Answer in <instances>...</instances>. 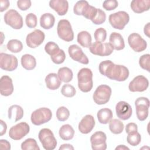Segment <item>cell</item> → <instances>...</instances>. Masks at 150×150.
Instances as JSON below:
<instances>
[{
	"label": "cell",
	"instance_id": "6da1fadb",
	"mask_svg": "<svg viewBox=\"0 0 150 150\" xmlns=\"http://www.w3.org/2000/svg\"><path fill=\"white\" fill-rule=\"evenodd\" d=\"M100 73L108 79L118 81H124L129 76V70L124 65L115 64L112 61L107 60L99 64Z\"/></svg>",
	"mask_w": 150,
	"mask_h": 150
},
{
	"label": "cell",
	"instance_id": "7a4b0ae2",
	"mask_svg": "<svg viewBox=\"0 0 150 150\" xmlns=\"http://www.w3.org/2000/svg\"><path fill=\"white\" fill-rule=\"evenodd\" d=\"M78 87L84 93L90 91L93 86V72L88 68H82L77 73Z\"/></svg>",
	"mask_w": 150,
	"mask_h": 150
},
{
	"label": "cell",
	"instance_id": "3957f363",
	"mask_svg": "<svg viewBox=\"0 0 150 150\" xmlns=\"http://www.w3.org/2000/svg\"><path fill=\"white\" fill-rule=\"evenodd\" d=\"M109 23L116 29L122 30L129 21V16L125 11H118L109 15Z\"/></svg>",
	"mask_w": 150,
	"mask_h": 150
},
{
	"label": "cell",
	"instance_id": "277c9868",
	"mask_svg": "<svg viewBox=\"0 0 150 150\" xmlns=\"http://www.w3.org/2000/svg\"><path fill=\"white\" fill-rule=\"evenodd\" d=\"M52 117V111L46 107L36 109L31 114L30 120L35 125H40L49 122Z\"/></svg>",
	"mask_w": 150,
	"mask_h": 150
},
{
	"label": "cell",
	"instance_id": "5b68a950",
	"mask_svg": "<svg viewBox=\"0 0 150 150\" xmlns=\"http://www.w3.org/2000/svg\"><path fill=\"white\" fill-rule=\"evenodd\" d=\"M39 139L44 149L53 150L57 145V141L53 133L49 128H42L38 134Z\"/></svg>",
	"mask_w": 150,
	"mask_h": 150
},
{
	"label": "cell",
	"instance_id": "8992f818",
	"mask_svg": "<svg viewBox=\"0 0 150 150\" xmlns=\"http://www.w3.org/2000/svg\"><path fill=\"white\" fill-rule=\"evenodd\" d=\"M112 90L110 86L105 84L98 86L93 95V98L96 104L103 105L107 103L111 96Z\"/></svg>",
	"mask_w": 150,
	"mask_h": 150
},
{
	"label": "cell",
	"instance_id": "52a82bcc",
	"mask_svg": "<svg viewBox=\"0 0 150 150\" xmlns=\"http://www.w3.org/2000/svg\"><path fill=\"white\" fill-rule=\"evenodd\" d=\"M58 36L66 42H71L74 39V32L70 22L67 19H61L57 26Z\"/></svg>",
	"mask_w": 150,
	"mask_h": 150
},
{
	"label": "cell",
	"instance_id": "ba28073f",
	"mask_svg": "<svg viewBox=\"0 0 150 150\" xmlns=\"http://www.w3.org/2000/svg\"><path fill=\"white\" fill-rule=\"evenodd\" d=\"M4 22L14 29H21L23 27L22 16L15 9L8 10L4 15Z\"/></svg>",
	"mask_w": 150,
	"mask_h": 150
},
{
	"label": "cell",
	"instance_id": "9c48e42d",
	"mask_svg": "<svg viewBox=\"0 0 150 150\" xmlns=\"http://www.w3.org/2000/svg\"><path fill=\"white\" fill-rule=\"evenodd\" d=\"M150 102L148 98L144 97H138L135 101V105L136 108V114L138 119L143 121L145 120L149 112Z\"/></svg>",
	"mask_w": 150,
	"mask_h": 150
},
{
	"label": "cell",
	"instance_id": "30bf717a",
	"mask_svg": "<svg viewBox=\"0 0 150 150\" xmlns=\"http://www.w3.org/2000/svg\"><path fill=\"white\" fill-rule=\"evenodd\" d=\"M30 131V127L28 123L21 122L12 126L9 131V137L13 140H20L25 137Z\"/></svg>",
	"mask_w": 150,
	"mask_h": 150
},
{
	"label": "cell",
	"instance_id": "8fae6325",
	"mask_svg": "<svg viewBox=\"0 0 150 150\" xmlns=\"http://www.w3.org/2000/svg\"><path fill=\"white\" fill-rule=\"evenodd\" d=\"M89 50L94 55L107 56L113 52L114 49L110 43H103L96 41L91 45Z\"/></svg>",
	"mask_w": 150,
	"mask_h": 150
},
{
	"label": "cell",
	"instance_id": "7c38bea8",
	"mask_svg": "<svg viewBox=\"0 0 150 150\" xmlns=\"http://www.w3.org/2000/svg\"><path fill=\"white\" fill-rule=\"evenodd\" d=\"M18 65V59L14 55L5 53H0V67L1 69L12 71L17 68Z\"/></svg>",
	"mask_w": 150,
	"mask_h": 150
},
{
	"label": "cell",
	"instance_id": "4fadbf2b",
	"mask_svg": "<svg viewBox=\"0 0 150 150\" xmlns=\"http://www.w3.org/2000/svg\"><path fill=\"white\" fill-rule=\"evenodd\" d=\"M128 42L131 48L136 52H141L147 47L146 40L137 33L130 34L128 37Z\"/></svg>",
	"mask_w": 150,
	"mask_h": 150
},
{
	"label": "cell",
	"instance_id": "5bb4252c",
	"mask_svg": "<svg viewBox=\"0 0 150 150\" xmlns=\"http://www.w3.org/2000/svg\"><path fill=\"white\" fill-rule=\"evenodd\" d=\"M45 35L40 29H35L29 33L26 38V43L28 47L32 49L40 46L44 41Z\"/></svg>",
	"mask_w": 150,
	"mask_h": 150
},
{
	"label": "cell",
	"instance_id": "9a60e30c",
	"mask_svg": "<svg viewBox=\"0 0 150 150\" xmlns=\"http://www.w3.org/2000/svg\"><path fill=\"white\" fill-rule=\"evenodd\" d=\"M148 79L142 75H138L129 83L128 89L131 92H143L148 88Z\"/></svg>",
	"mask_w": 150,
	"mask_h": 150
},
{
	"label": "cell",
	"instance_id": "2e32d148",
	"mask_svg": "<svg viewBox=\"0 0 150 150\" xmlns=\"http://www.w3.org/2000/svg\"><path fill=\"white\" fill-rule=\"evenodd\" d=\"M107 136L103 131H97L90 137L91 148L93 150H105L107 149Z\"/></svg>",
	"mask_w": 150,
	"mask_h": 150
},
{
	"label": "cell",
	"instance_id": "e0dca14e",
	"mask_svg": "<svg viewBox=\"0 0 150 150\" xmlns=\"http://www.w3.org/2000/svg\"><path fill=\"white\" fill-rule=\"evenodd\" d=\"M68 52L70 57L74 61L81 64H88L89 60L82 49L77 45H71L69 47Z\"/></svg>",
	"mask_w": 150,
	"mask_h": 150
},
{
	"label": "cell",
	"instance_id": "ac0fdd59",
	"mask_svg": "<svg viewBox=\"0 0 150 150\" xmlns=\"http://www.w3.org/2000/svg\"><path fill=\"white\" fill-rule=\"evenodd\" d=\"M115 111L117 117L122 120L129 119L132 113L131 106L124 101H120L116 104Z\"/></svg>",
	"mask_w": 150,
	"mask_h": 150
},
{
	"label": "cell",
	"instance_id": "d6986e66",
	"mask_svg": "<svg viewBox=\"0 0 150 150\" xmlns=\"http://www.w3.org/2000/svg\"><path fill=\"white\" fill-rule=\"evenodd\" d=\"M96 124L94 117L90 114L85 115L79 123L78 128L79 131L83 134L90 133L94 128Z\"/></svg>",
	"mask_w": 150,
	"mask_h": 150
},
{
	"label": "cell",
	"instance_id": "ffe728a7",
	"mask_svg": "<svg viewBox=\"0 0 150 150\" xmlns=\"http://www.w3.org/2000/svg\"><path fill=\"white\" fill-rule=\"evenodd\" d=\"M13 85L12 79L6 75L2 76L0 79V93L3 96H9L13 92Z\"/></svg>",
	"mask_w": 150,
	"mask_h": 150
},
{
	"label": "cell",
	"instance_id": "44dd1931",
	"mask_svg": "<svg viewBox=\"0 0 150 150\" xmlns=\"http://www.w3.org/2000/svg\"><path fill=\"white\" fill-rule=\"evenodd\" d=\"M49 6L59 16H63L68 11L69 3L66 0H51L49 1Z\"/></svg>",
	"mask_w": 150,
	"mask_h": 150
},
{
	"label": "cell",
	"instance_id": "7402d4cb",
	"mask_svg": "<svg viewBox=\"0 0 150 150\" xmlns=\"http://www.w3.org/2000/svg\"><path fill=\"white\" fill-rule=\"evenodd\" d=\"M130 6L134 12L141 13L149 9L150 0H133Z\"/></svg>",
	"mask_w": 150,
	"mask_h": 150
},
{
	"label": "cell",
	"instance_id": "603a6c76",
	"mask_svg": "<svg viewBox=\"0 0 150 150\" xmlns=\"http://www.w3.org/2000/svg\"><path fill=\"white\" fill-rule=\"evenodd\" d=\"M109 42L114 50H121L125 47L124 38L119 33L115 32L111 33L110 36Z\"/></svg>",
	"mask_w": 150,
	"mask_h": 150
},
{
	"label": "cell",
	"instance_id": "cb8c5ba5",
	"mask_svg": "<svg viewBox=\"0 0 150 150\" xmlns=\"http://www.w3.org/2000/svg\"><path fill=\"white\" fill-rule=\"evenodd\" d=\"M23 110L19 105H12L8 108V118L12 122H17L23 117Z\"/></svg>",
	"mask_w": 150,
	"mask_h": 150
},
{
	"label": "cell",
	"instance_id": "d4e9b609",
	"mask_svg": "<svg viewBox=\"0 0 150 150\" xmlns=\"http://www.w3.org/2000/svg\"><path fill=\"white\" fill-rule=\"evenodd\" d=\"M45 81L46 87L51 90H56L58 89L62 83V81L59 78L57 74L54 73L48 74L46 76Z\"/></svg>",
	"mask_w": 150,
	"mask_h": 150
},
{
	"label": "cell",
	"instance_id": "484cf974",
	"mask_svg": "<svg viewBox=\"0 0 150 150\" xmlns=\"http://www.w3.org/2000/svg\"><path fill=\"white\" fill-rule=\"evenodd\" d=\"M55 18L50 13H43L40 18V25L44 29H50L54 25Z\"/></svg>",
	"mask_w": 150,
	"mask_h": 150
},
{
	"label": "cell",
	"instance_id": "4316f807",
	"mask_svg": "<svg viewBox=\"0 0 150 150\" xmlns=\"http://www.w3.org/2000/svg\"><path fill=\"white\" fill-rule=\"evenodd\" d=\"M22 66L27 70H31L35 68L36 60L34 56L29 54H23L21 59Z\"/></svg>",
	"mask_w": 150,
	"mask_h": 150
},
{
	"label": "cell",
	"instance_id": "83f0119b",
	"mask_svg": "<svg viewBox=\"0 0 150 150\" xmlns=\"http://www.w3.org/2000/svg\"><path fill=\"white\" fill-rule=\"evenodd\" d=\"M97 117L100 123L106 124H108L112 118L113 114L110 108H103L97 112Z\"/></svg>",
	"mask_w": 150,
	"mask_h": 150
},
{
	"label": "cell",
	"instance_id": "f1b7e54d",
	"mask_svg": "<svg viewBox=\"0 0 150 150\" xmlns=\"http://www.w3.org/2000/svg\"><path fill=\"white\" fill-rule=\"evenodd\" d=\"M59 134L61 139L63 140H70L74 135V130L70 125L64 124L60 128Z\"/></svg>",
	"mask_w": 150,
	"mask_h": 150
},
{
	"label": "cell",
	"instance_id": "f546056e",
	"mask_svg": "<svg viewBox=\"0 0 150 150\" xmlns=\"http://www.w3.org/2000/svg\"><path fill=\"white\" fill-rule=\"evenodd\" d=\"M91 36L87 31L80 32L77 36V41L82 47L89 48L91 45Z\"/></svg>",
	"mask_w": 150,
	"mask_h": 150
},
{
	"label": "cell",
	"instance_id": "4dcf8cb0",
	"mask_svg": "<svg viewBox=\"0 0 150 150\" xmlns=\"http://www.w3.org/2000/svg\"><path fill=\"white\" fill-rule=\"evenodd\" d=\"M57 76L64 83H69L73 79V73L70 68L67 67H63L58 70Z\"/></svg>",
	"mask_w": 150,
	"mask_h": 150
},
{
	"label": "cell",
	"instance_id": "1f68e13d",
	"mask_svg": "<svg viewBox=\"0 0 150 150\" xmlns=\"http://www.w3.org/2000/svg\"><path fill=\"white\" fill-rule=\"evenodd\" d=\"M109 123V129L114 134H121L124 128V124L118 119H111Z\"/></svg>",
	"mask_w": 150,
	"mask_h": 150
},
{
	"label": "cell",
	"instance_id": "d6a6232c",
	"mask_svg": "<svg viewBox=\"0 0 150 150\" xmlns=\"http://www.w3.org/2000/svg\"><path fill=\"white\" fill-rule=\"evenodd\" d=\"M6 47L10 52L17 53L22 51L23 49V44L18 39H11L8 41Z\"/></svg>",
	"mask_w": 150,
	"mask_h": 150
},
{
	"label": "cell",
	"instance_id": "836d02e7",
	"mask_svg": "<svg viewBox=\"0 0 150 150\" xmlns=\"http://www.w3.org/2000/svg\"><path fill=\"white\" fill-rule=\"evenodd\" d=\"M21 149L22 150H39L36 141L33 138H28L21 144Z\"/></svg>",
	"mask_w": 150,
	"mask_h": 150
},
{
	"label": "cell",
	"instance_id": "e575fe53",
	"mask_svg": "<svg viewBox=\"0 0 150 150\" xmlns=\"http://www.w3.org/2000/svg\"><path fill=\"white\" fill-rule=\"evenodd\" d=\"M89 5L88 2L87 1L84 0H81L77 1L74 7H73V12L75 15H82L87 7V6Z\"/></svg>",
	"mask_w": 150,
	"mask_h": 150
},
{
	"label": "cell",
	"instance_id": "d590c367",
	"mask_svg": "<svg viewBox=\"0 0 150 150\" xmlns=\"http://www.w3.org/2000/svg\"><path fill=\"white\" fill-rule=\"evenodd\" d=\"M127 141V142L131 146H137L140 144L141 141V136L138 131L129 133L128 134Z\"/></svg>",
	"mask_w": 150,
	"mask_h": 150
},
{
	"label": "cell",
	"instance_id": "8d00e7d4",
	"mask_svg": "<svg viewBox=\"0 0 150 150\" xmlns=\"http://www.w3.org/2000/svg\"><path fill=\"white\" fill-rule=\"evenodd\" d=\"M56 115L59 121H65L70 116V111L66 107L61 106L57 108Z\"/></svg>",
	"mask_w": 150,
	"mask_h": 150
},
{
	"label": "cell",
	"instance_id": "74e56055",
	"mask_svg": "<svg viewBox=\"0 0 150 150\" xmlns=\"http://www.w3.org/2000/svg\"><path fill=\"white\" fill-rule=\"evenodd\" d=\"M76 89L71 84H65L61 88V93L63 96L66 97H73L76 94Z\"/></svg>",
	"mask_w": 150,
	"mask_h": 150
},
{
	"label": "cell",
	"instance_id": "f35d334b",
	"mask_svg": "<svg viewBox=\"0 0 150 150\" xmlns=\"http://www.w3.org/2000/svg\"><path fill=\"white\" fill-rule=\"evenodd\" d=\"M139 64L144 70L149 72L150 71V54H145L142 55L139 59Z\"/></svg>",
	"mask_w": 150,
	"mask_h": 150
},
{
	"label": "cell",
	"instance_id": "ab89813d",
	"mask_svg": "<svg viewBox=\"0 0 150 150\" xmlns=\"http://www.w3.org/2000/svg\"><path fill=\"white\" fill-rule=\"evenodd\" d=\"M52 61L57 64L63 63L66 59V54L63 50L60 49L54 55L50 56Z\"/></svg>",
	"mask_w": 150,
	"mask_h": 150
},
{
	"label": "cell",
	"instance_id": "60d3db41",
	"mask_svg": "<svg viewBox=\"0 0 150 150\" xmlns=\"http://www.w3.org/2000/svg\"><path fill=\"white\" fill-rule=\"evenodd\" d=\"M59 50V46L53 42H48L45 46V52L50 56L56 54Z\"/></svg>",
	"mask_w": 150,
	"mask_h": 150
},
{
	"label": "cell",
	"instance_id": "b9f144b4",
	"mask_svg": "<svg viewBox=\"0 0 150 150\" xmlns=\"http://www.w3.org/2000/svg\"><path fill=\"white\" fill-rule=\"evenodd\" d=\"M25 23L29 28H35L38 23L36 15L33 13H28L25 18Z\"/></svg>",
	"mask_w": 150,
	"mask_h": 150
},
{
	"label": "cell",
	"instance_id": "7bdbcfd3",
	"mask_svg": "<svg viewBox=\"0 0 150 150\" xmlns=\"http://www.w3.org/2000/svg\"><path fill=\"white\" fill-rule=\"evenodd\" d=\"M94 36L96 41L103 42L107 38V31L103 28H99L95 30Z\"/></svg>",
	"mask_w": 150,
	"mask_h": 150
},
{
	"label": "cell",
	"instance_id": "ee69618b",
	"mask_svg": "<svg viewBox=\"0 0 150 150\" xmlns=\"http://www.w3.org/2000/svg\"><path fill=\"white\" fill-rule=\"evenodd\" d=\"M106 19L105 13L101 9L97 8V12L94 18L91 21L95 25H101L103 23Z\"/></svg>",
	"mask_w": 150,
	"mask_h": 150
},
{
	"label": "cell",
	"instance_id": "f6af8a7d",
	"mask_svg": "<svg viewBox=\"0 0 150 150\" xmlns=\"http://www.w3.org/2000/svg\"><path fill=\"white\" fill-rule=\"evenodd\" d=\"M118 2L116 0H107L103 3V7L106 11H112L117 8Z\"/></svg>",
	"mask_w": 150,
	"mask_h": 150
},
{
	"label": "cell",
	"instance_id": "bcb514c9",
	"mask_svg": "<svg viewBox=\"0 0 150 150\" xmlns=\"http://www.w3.org/2000/svg\"><path fill=\"white\" fill-rule=\"evenodd\" d=\"M30 0H19L17 1V6L21 11H26L31 6Z\"/></svg>",
	"mask_w": 150,
	"mask_h": 150
},
{
	"label": "cell",
	"instance_id": "7dc6e473",
	"mask_svg": "<svg viewBox=\"0 0 150 150\" xmlns=\"http://www.w3.org/2000/svg\"><path fill=\"white\" fill-rule=\"evenodd\" d=\"M138 131V126L134 122H129L125 126V132L127 134H129Z\"/></svg>",
	"mask_w": 150,
	"mask_h": 150
},
{
	"label": "cell",
	"instance_id": "c3c4849f",
	"mask_svg": "<svg viewBox=\"0 0 150 150\" xmlns=\"http://www.w3.org/2000/svg\"><path fill=\"white\" fill-rule=\"evenodd\" d=\"M0 148L1 149L9 150L11 149V144L6 139L0 140Z\"/></svg>",
	"mask_w": 150,
	"mask_h": 150
},
{
	"label": "cell",
	"instance_id": "681fc988",
	"mask_svg": "<svg viewBox=\"0 0 150 150\" xmlns=\"http://www.w3.org/2000/svg\"><path fill=\"white\" fill-rule=\"evenodd\" d=\"M1 12H2L6 10L10 5V2L8 0H1Z\"/></svg>",
	"mask_w": 150,
	"mask_h": 150
},
{
	"label": "cell",
	"instance_id": "f907efd6",
	"mask_svg": "<svg viewBox=\"0 0 150 150\" xmlns=\"http://www.w3.org/2000/svg\"><path fill=\"white\" fill-rule=\"evenodd\" d=\"M0 122H1V134L0 135L2 136L3 135H4L6 132V129H7V125L2 120H0Z\"/></svg>",
	"mask_w": 150,
	"mask_h": 150
},
{
	"label": "cell",
	"instance_id": "816d5d0a",
	"mask_svg": "<svg viewBox=\"0 0 150 150\" xmlns=\"http://www.w3.org/2000/svg\"><path fill=\"white\" fill-rule=\"evenodd\" d=\"M144 34L148 37V38H149L150 37V23L148 22L147 23L145 26H144Z\"/></svg>",
	"mask_w": 150,
	"mask_h": 150
},
{
	"label": "cell",
	"instance_id": "f5cc1de1",
	"mask_svg": "<svg viewBox=\"0 0 150 150\" xmlns=\"http://www.w3.org/2000/svg\"><path fill=\"white\" fill-rule=\"evenodd\" d=\"M74 148V147L69 144H62L60 147H59V150H62V149H70V150H73Z\"/></svg>",
	"mask_w": 150,
	"mask_h": 150
},
{
	"label": "cell",
	"instance_id": "db71d44e",
	"mask_svg": "<svg viewBox=\"0 0 150 150\" xmlns=\"http://www.w3.org/2000/svg\"><path fill=\"white\" fill-rule=\"evenodd\" d=\"M115 150H117V149H119V150H125V149H129V148L127 146H126L125 145H118V146H117L115 149Z\"/></svg>",
	"mask_w": 150,
	"mask_h": 150
},
{
	"label": "cell",
	"instance_id": "11a10c76",
	"mask_svg": "<svg viewBox=\"0 0 150 150\" xmlns=\"http://www.w3.org/2000/svg\"><path fill=\"white\" fill-rule=\"evenodd\" d=\"M1 38H2V40H1V45H2V43H3V39H4V33H3V32H1Z\"/></svg>",
	"mask_w": 150,
	"mask_h": 150
}]
</instances>
